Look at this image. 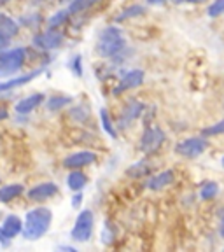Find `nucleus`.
<instances>
[{
	"mask_svg": "<svg viewBox=\"0 0 224 252\" xmlns=\"http://www.w3.org/2000/svg\"><path fill=\"white\" fill-rule=\"evenodd\" d=\"M25 55H27V51L23 47H14V49L0 53V77L12 75L20 70L25 63Z\"/></svg>",
	"mask_w": 224,
	"mask_h": 252,
	"instance_id": "nucleus-3",
	"label": "nucleus"
},
{
	"mask_svg": "<svg viewBox=\"0 0 224 252\" xmlns=\"http://www.w3.org/2000/svg\"><path fill=\"white\" fill-rule=\"evenodd\" d=\"M96 159V154L93 151H77V153L68 154L65 159H63V166L68 170H77L83 168V166H88L91 163H95Z\"/></svg>",
	"mask_w": 224,
	"mask_h": 252,
	"instance_id": "nucleus-9",
	"label": "nucleus"
},
{
	"mask_svg": "<svg viewBox=\"0 0 224 252\" xmlns=\"http://www.w3.org/2000/svg\"><path fill=\"white\" fill-rule=\"evenodd\" d=\"M70 102H72L70 96H53V98H49V102H47V109L53 110V112H56V110H60L65 105H68Z\"/></svg>",
	"mask_w": 224,
	"mask_h": 252,
	"instance_id": "nucleus-22",
	"label": "nucleus"
},
{
	"mask_svg": "<svg viewBox=\"0 0 224 252\" xmlns=\"http://www.w3.org/2000/svg\"><path fill=\"white\" fill-rule=\"evenodd\" d=\"M93 212L91 210H83L75 219V224L70 231V236L74 242H88L93 233Z\"/></svg>",
	"mask_w": 224,
	"mask_h": 252,
	"instance_id": "nucleus-4",
	"label": "nucleus"
},
{
	"mask_svg": "<svg viewBox=\"0 0 224 252\" xmlns=\"http://www.w3.org/2000/svg\"><path fill=\"white\" fill-rule=\"evenodd\" d=\"M149 165H147V161H138L135 163V165H131L130 168H128V175L130 177H140V175H146V173H149Z\"/></svg>",
	"mask_w": 224,
	"mask_h": 252,
	"instance_id": "nucleus-23",
	"label": "nucleus"
},
{
	"mask_svg": "<svg viewBox=\"0 0 224 252\" xmlns=\"http://www.w3.org/2000/svg\"><path fill=\"white\" fill-rule=\"evenodd\" d=\"M223 166H224V158H223Z\"/></svg>",
	"mask_w": 224,
	"mask_h": 252,
	"instance_id": "nucleus-35",
	"label": "nucleus"
},
{
	"mask_svg": "<svg viewBox=\"0 0 224 252\" xmlns=\"http://www.w3.org/2000/svg\"><path fill=\"white\" fill-rule=\"evenodd\" d=\"M81 203H83V194H81V191H77V194L72 198V207H74V209H77Z\"/></svg>",
	"mask_w": 224,
	"mask_h": 252,
	"instance_id": "nucleus-29",
	"label": "nucleus"
},
{
	"mask_svg": "<svg viewBox=\"0 0 224 252\" xmlns=\"http://www.w3.org/2000/svg\"><path fill=\"white\" fill-rule=\"evenodd\" d=\"M40 72H42V70H33V72H28V74L20 75V77L7 79L5 83H0V93H4V91H9V90H14V88L23 86V84H28L32 79H35Z\"/></svg>",
	"mask_w": 224,
	"mask_h": 252,
	"instance_id": "nucleus-14",
	"label": "nucleus"
},
{
	"mask_svg": "<svg viewBox=\"0 0 224 252\" xmlns=\"http://www.w3.org/2000/svg\"><path fill=\"white\" fill-rule=\"evenodd\" d=\"M62 42H63L62 32H58L56 28H49V30L33 37V42L32 44L35 47H39V49H44V51H53V49L62 46Z\"/></svg>",
	"mask_w": 224,
	"mask_h": 252,
	"instance_id": "nucleus-7",
	"label": "nucleus"
},
{
	"mask_svg": "<svg viewBox=\"0 0 224 252\" xmlns=\"http://www.w3.org/2000/svg\"><path fill=\"white\" fill-rule=\"evenodd\" d=\"M142 110H144V103L138 102V100H130L128 105H126L121 112V126L123 128H126L131 121H135V119L140 118Z\"/></svg>",
	"mask_w": 224,
	"mask_h": 252,
	"instance_id": "nucleus-11",
	"label": "nucleus"
},
{
	"mask_svg": "<svg viewBox=\"0 0 224 252\" xmlns=\"http://www.w3.org/2000/svg\"><path fill=\"white\" fill-rule=\"evenodd\" d=\"M165 0H147V4H153V5H160V4H163Z\"/></svg>",
	"mask_w": 224,
	"mask_h": 252,
	"instance_id": "nucleus-32",
	"label": "nucleus"
},
{
	"mask_svg": "<svg viewBox=\"0 0 224 252\" xmlns=\"http://www.w3.org/2000/svg\"><path fill=\"white\" fill-rule=\"evenodd\" d=\"M219 233H221V236L224 238V217L221 219V226H219Z\"/></svg>",
	"mask_w": 224,
	"mask_h": 252,
	"instance_id": "nucleus-33",
	"label": "nucleus"
},
{
	"mask_svg": "<svg viewBox=\"0 0 224 252\" xmlns=\"http://www.w3.org/2000/svg\"><path fill=\"white\" fill-rule=\"evenodd\" d=\"M144 12H146V7H144V5H131V7L125 9V11L116 18V21L121 23V21L130 20V18H135V16H142Z\"/></svg>",
	"mask_w": 224,
	"mask_h": 252,
	"instance_id": "nucleus-20",
	"label": "nucleus"
},
{
	"mask_svg": "<svg viewBox=\"0 0 224 252\" xmlns=\"http://www.w3.org/2000/svg\"><path fill=\"white\" fill-rule=\"evenodd\" d=\"M88 184V177L84 175L81 170H72L70 173H68V177H67V186L72 189V191H81V189L84 188V186Z\"/></svg>",
	"mask_w": 224,
	"mask_h": 252,
	"instance_id": "nucleus-18",
	"label": "nucleus"
},
{
	"mask_svg": "<svg viewBox=\"0 0 224 252\" xmlns=\"http://www.w3.org/2000/svg\"><path fill=\"white\" fill-rule=\"evenodd\" d=\"M42 100H44V94L42 93L30 94V96H27V98L20 100V102L16 103L14 109H16V112H18V114H30L32 110L42 103Z\"/></svg>",
	"mask_w": 224,
	"mask_h": 252,
	"instance_id": "nucleus-13",
	"label": "nucleus"
},
{
	"mask_svg": "<svg viewBox=\"0 0 224 252\" xmlns=\"http://www.w3.org/2000/svg\"><path fill=\"white\" fill-rule=\"evenodd\" d=\"M81 62H83V60H81V56H74V58H72V62H70V68H72V72H74L75 75H79V77H81V75H83V65H81Z\"/></svg>",
	"mask_w": 224,
	"mask_h": 252,
	"instance_id": "nucleus-28",
	"label": "nucleus"
},
{
	"mask_svg": "<svg viewBox=\"0 0 224 252\" xmlns=\"http://www.w3.org/2000/svg\"><path fill=\"white\" fill-rule=\"evenodd\" d=\"M95 2H96V0H72L68 11H70V14H79V12H83V11H86L88 7H91Z\"/></svg>",
	"mask_w": 224,
	"mask_h": 252,
	"instance_id": "nucleus-24",
	"label": "nucleus"
},
{
	"mask_svg": "<svg viewBox=\"0 0 224 252\" xmlns=\"http://www.w3.org/2000/svg\"><path fill=\"white\" fill-rule=\"evenodd\" d=\"M125 35L118 27H107L100 32L98 42H96V53L102 58H112L125 49Z\"/></svg>",
	"mask_w": 224,
	"mask_h": 252,
	"instance_id": "nucleus-2",
	"label": "nucleus"
},
{
	"mask_svg": "<svg viewBox=\"0 0 224 252\" xmlns=\"http://www.w3.org/2000/svg\"><path fill=\"white\" fill-rule=\"evenodd\" d=\"M58 193V186L55 182H42V184H37L35 188H32L28 191V198L32 201H44L47 198L55 196Z\"/></svg>",
	"mask_w": 224,
	"mask_h": 252,
	"instance_id": "nucleus-10",
	"label": "nucleus"
},
{
	"mask_svg": "<svg viewBox=\"0 0 224 252\" xmlns=\"http://www.w3.org/2000/svg\"><path fill=\"white\" fill-rule=\"evenodd\" d=\"M0 242H2L4 245L9 244V236L5 235V231H4V228H2V226H0Z\"/></svg>",
	"mask_w": 224,
	"mask_h": 252,
	"instance_id": "nucleus-30",
	"label": "nucleus"
},
{
	"mask_svg": "<svg viewBox=\"0 0 224 252\" xmlns=\"http://www.w3.org/2000/svg\"><path fill=\"white\" fill-rule=\"evenodd\" d=\"M5 2H9V0H0V5H4Z\"/></svg>",
	"mask_w": 224,
	"mask_h": 252,
	"instance_id": "nucleus-34",
	"label": "nucleus"
},
{
	"mask_svg": "<svg viewBox=\"0 0 224 252\" xmlns=\"http://www.w3.org/2000/svg\"><path fill=\"white\" fill-rule=\"evenodd\" d=\"M223 133H224V119L216 123V125L209 126V128H205V130H201L203 137H216V135H223Z\"/></svg>",
	"mask_w": 224,
	"mask_h": 252,
	"instance_id": "nucleus-26",
	"label": "nucleus"
},
{
	"mask_svg": "<svg viewBox=\"0 0 224 252\" xmlns=\"http://www.w3.org/2000/svg\"><path fill=\"white\" fill-rule=\"evenodd\" d=\"M217 193H219V186H217V182L207 181L200 189V198H201V200H205V201L212 200V198L217 196Z\"/></svg>",
	"mask_w": 224,
	"mask_h": 252,
	"instance_id": "nucleus-19",
	"label": "nucleus"
},
{
	"mask_svg": "<svg viewBox=\"0 0 224 252\" xmlns=\"http://www.w3.org/2000/svg\"><path fill=\"white\" fill-rule=\"evenodd\" d=\"M53 222V212L47 207H35L27 212L23 220V236L27 240H39Z\"/></svg>",
	"mask_w": 224,
	"mask_h": 252,
	"instance_id": "nucleus-1",
	"label": "nucleus"
},
{
	"mask_svg": "<svg viewBox=\"0 0 224 252\" xmlns=\"http://www.w3.org/2000/svg\"><path fill=\"white\" fill-rule=\"evenodd\" d=\"M68 16H70V11H68V9H67V11H58L56 14H53L51 18H49V21H47V23H49V27H51V28H58L68 20Z\"/></svg>",
	"mask_w": 224,
	"mask_h": 252,
	"instance_id": "nucleus-25",
	"label": "nucleus"
},
{
	"mask_svg": "<svg viewBox=\"0 0 224 252\" xmlns=\"http://www.w3.org/2000/svg\"><path fill=\"white\" fill-rule=\"evenodd\" d=\"M5 118H7V110L4 107H0V121H4Z\"/></svg>",
	"mask_w": 224,
	"mask_h": 252,
	"instance_id": "nucleus-31",
	"label": "nucleus"
},
{
	"mask_svg": "<svg viewBox=\"0 0 224 252\" xmlns=\"http://www.w3.org/2000/svg\"><path fill=\"white\" fill-rule=\"evenodd\" d=\"M2 228H4L5 235H7L9 238H14V236H18L20 233H23V222H21V219L18 216H7L4 219Z\"/></svg>",
	"mask_w": 224,
	"mask_h": 252,
	"instance_id": "nucleus-16",
	"label": "nucleus"
},
{
	"mask_svg": "<svg viewBox=\"0 0 224 252\" xmlns=\"http://www.w3.org/2000/svg\"><path fill=\"white\" fill-rule=\"evenodd\" d=\"M100 119H102V126H103V130H105V133H109L112 138H116V128L114 125H112V119H110L109 116V110L107 109H102L100 110Z\"/></svg>",
	"mask_w": 224,
	"mask_h": 252,
	"instance_id": "nucleus-21",
	"label": "nucleus"
},
{
	"mask_svg": "<svg viewBox=\"0 0 224 252\" xmlns=\"http://www.w3.org/2000/svg\"><path fill=\"white\" fill-rule=\"evenodd\" d=\"M165 131L161 128H156V126H151L144 131L140 138V151L144 154H153L156 153L160 147L163 146V142H165Z\"/></svg>",
	"mask_w": 224,
	"mask_h": 252,
	"instance_id": "nucleus-6",
	"label": "nucleus"
},
{
	"mask_svg": "<svg viewBox=\"0 0 224 252\" xmlns=\"http://www.w3.org/2000/svg\"><path fill=\"white\" fill-rule=\"evenodd\" d=\"M18 32H20L18 23H16L14 20H11L7 14H2V12H0V37L11 40L12 37L18 35Z\"/></svg>",
	"mask_w": 224,
	"mask_h": 252,
	"instance_id": "nucleus-15",
	"label": "nucleus"
},
{
	"mask_svg": "<svg viewBox=\"0 0 224 252\" xmlns=\"http://www.w3.org/2000/svg\"><path fill=\"white\" fill-rule=\"evenodd\" d=\"M173 179H175V173H173L172 170H163L161 173H158V175H154V177H151L149 181H147V188H149L151 191H161L166 186L172 184Z\"/></svg>",
	"mask_w": 224,
	"mask_h": 252,
	"instance_id": "nucleus-12",
	"label": "nucleus"
},
{
	"mask_svg": "<svg viewBox=\"0 0 224 252\" xmlns=\"http://www.w3.org/2000/svg\"><path fill=\"white\" fill-rule=\"evenodd\" d=\"M207 147H209V142L205 140V137H189L179 142L175 146V153L184 158H198L207 151Z\"/></svg>",
	"mask_w": 224,
	"mask_h": 252,
	"instance_id": "nucleus-5",
	"label": "nucleus"
},
{
	"mask_svg": "<svg viewBox=\"0 0 224 252\" xmlns=\"http://www.w3.org/2000/svg\"><path fill=\"white\" fill-rule=\"evenodd\" d=\"M25 191V188L21 184H7L0 188V203H7L12 201L14 198L21 196Z\"/></svg>",
	"mask_w": 224,
	"mask_h": 252,
	"instance_id": "nucleus-17",
	"label": "nucleus"
},
{
	"mask_svg": "<svg viewBox=\"0 0 224 252\" xmlns=\"http://www.w3.org/2000/svg\"><path fill=\"white\" fill-rule=\"evenodd\" d=\"M144 77H146V74H144V70H140V68H135V70H130L128 74L123 75V79L118 83V86L114 88L112 94H116V96H118V94L125 93V91L133 90V88L142 86V83H144Z\"/></svg>",
	"mask_w": 224,
	"mask_h": 252,
	"instance_id": "nucleus-8",
	"label": "nucleus"
},
{
	"mask_svg": "<svg viewBox=\"0 0 224 252\" xmlns=\"http://www.w3.org/2000/svg\"><path fill=\"white\" fill-rule=\"evenodd\" d=\"M224 12V0H214L212 5L209 7V16L210 18H217Z\"/></svg>",
	"mask_w": 224,
	"mask_h": 252,
	"instance_id": "nucleus-27",
	"label": "nucleus"
}]
</instances>
